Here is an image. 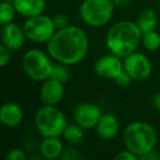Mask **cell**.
Returning <instances> with one entry per match:
<instances>
[{
	"instance_id": "5",
	"label": "cell",
	"mask_w": 160,
	"mask_h": 160,
	"mask_svg": "<svg viewBox=\"0 0 160 160\" xmlns=\"http://www.w3.org/2000/svg\"><path fill=\"white\" fill-rule=\"evenodd\" d=\"M53 58L48 53L38 48H32L22 58V68L24 73L34 81L43 82L51 78L53 70Z\"/></svg>"
},
{
	"instance_id": "9",
	"label": "cell",
	"mask_w": 160,
	"mask_h": 160,
	"mask_svg": "<svg viewBox=\"0 0 160 160\" xmlns=\"http://www.w3.org/2000/svg\"><path fill=\"white\" fill-rule=\"evenodd\" d=\"M100 108L91 102L79 103L73 109V120L79 126L83 129L96 128L101 115H102Z\"/></svg>"
},
{
	"instance_id": "14",
	"label": "cell",
	"mask_w": 160,
	"mask_h": 160,
	"mask_svg": "<svg viewBox=\"0 0 160 160\" xmlns=\"http://www.w3.org/2000/svg\"><path fill=\"white\" fill-rule=\"evenodd\" d=\"M96 131L97 134L102 139H113L114 137L118 136V131H120V124H118V118L112 113L102 114L96 126Z\"/></svg>"
},
{
	"instance_id": "17",
	"label": "cell",
	"mask_w": 160,
	"mask_h": 160,
	"mask_svg": "<svg viewBox=\"0 0 160 160\" xmlns=\"http://www.w3.org/2000/svg\"><path fill=\"white\" fill-rule=\"evenodd\" d=\"M136 24L142 34L155 31L158 25V16L155 10L144 9L136 19Z\"/></svg>"
},
{
	"instance_id": "25",
	"label": "cell",
	"mask_w": 160,
	"mask_h": 160,
	"mask_svg": "<svg viewBox=\"0 0 160 160\" xmlns=\"http://www.w3.org/2000/svg\"><path fill=\"white\" fill-rule=\"evenodd\" d=\"M27 158V153L21 148H12L6 155L7 160H25Z\"/></svg>"
},
{
	"instance_id": "16",
	"label": "cell",
	"mask_w": 160,
	"mask_h": 160,
	"mask_svg": "<svg viewBox=\"0 0 160 160\" xmlns=\"http://www.w3.org/2000/svg\"><path fill=\"white\" fill-rule=\"evenodd\" d=\"M64 149L60 137H44L40 144V153L45 159H58L62 157Z\"/></svg>"
},
{
	"instance_id": "18",
	"label": "cell",
	"mask_w": 160,
	"mask_h": 160,
	"mask_svg": "<svg viewBox=\"0 0 160 160\" xmlns=\"http://www.w3.org/2000/svg\"><path fill=\"white\" fill-rule=\"evenodd\" d=\"M62 137L68 144L72 145V146H78L82 142L83 138H85V133H83V128L76 123V124H68L65 129Z\"/></svg>"
},
{
	"instance_id": "10",
	"label": "cell",
	"mask_w": 160,
	"mask_h": 160,
	"mask_svg": "<svg viewBox=\"0 0 160 160\" xmlns=\"http://www.w3.org/2000/svg\"><path fill=\"white\" fill-rule=\"evenodd\" d=\"M124 70V62L123 58L109 54L100 57L94 62V72L101 78L105 79H115L116 76Z\"/></svg>"
},
{
	"instance_id": "24",
	"label": "cell",
	"mask_w": 160,
	"mask_h": 160,
	"mask_svg": "<svg viewBox=\"0 0 160 160\" xmlns=\"http://www.w3.org/2000/svg\"><path fill=\"white\" fill-rule=\"evenodd\" d=\"M54 24H55L56 30H60L67 28L69 25V19L65 13H57L53 17Z\"/></svg>"
},
{
	"instance_id": "23",
	"label": "cell",
	"mask_w": 160,
	"mask_h": 160,
	"mask_svg": "<svg viewBox=\"0 0 160 160\" xmlns=\"http://www.w3.org/2000/svg\"><path fill=\"white\" fill-rule=\"evenodd\" d=\"M60 158H62V160H77V159H80V158H82V155L79 152V150H77V149L71 145L70 147L64 149V152H62Z\"/></svg>"
},
{
	"instance_id": "7",
	"label": "cell",
	"mask_w": 160,
	"mask_h": 160,
	"mask_svg": "<svg viewBox=\"0 0 160 160\" xmlns=\"http://www.w3.org/2000/svg\"><path fill=\"white\" fill-rule=\"evenodd\" d=\"M23 31L27 40L34 43H47L56 32L53 18L45 14L28 18L23 23Z\"/></svg>"
},
{
	"instance_id": "22",
	"label": "cell",
	"mask_w": 160,
	"mask_h": 160,
	"mask_svg": "<svg viewBox=\"0 0 160 160\" xmlns=\"http://www.w3.org/2000/svg\"><path fill=\"white\" fill-rule=\"evenodd\" d=\"M133 80L134 79L129 76L128 72H126L125 70H123L122 72H120L118 76H116V78L114 79V81H115V83L118 86L125 88V87H128V86L133 82Z\"/></svg>"
},
{
	"instance_id": "28",
	"label": "cell",
	"mask_w": 160,
	"mask_h": 160,
	"mask_svg": "<svg viewBox=\"0 0 160 160\" xmlns=\"http://www.w3.org/2000/svg\"><path fill=\"white\" fill-rule=\"evenodd\" d=\"M140 160H160V152L157 149H152L149 152L145 153L144 156L139 158Z\"/></svg>"
},
{
	"instance_id": "6",
	"label": "cell",
	"mask_w": 160,
	"mask_h": 160,
	"mask_svg": "<svg viewBox=\"0 0 160 160\" xmlns=\"http://www.w3.org/2000/svg\"><path fill=\"white\" fill-rule=\"evenodd\" d=\"M114 7L115 5L111 0H83L80 5L79 14L86 24L101 28L113 18Z\"/></svg>"
},
{
	"instance_id": "2",
	"label": "cell",
	"mask_w": 160,
	"mask_h": 160,
	"mask_svg": "<svg viewBox=\"0 0 160 160\" xmlns=\"http://www.w3.org/2000/svg\"><path fill=\"white\" fill-rule=\"evenodd\" d=\"M142 33L136 22L123 20L116 22L109 29L105 43L110 53L123 58L136 52L140 45Z\"/></svg>"
},
{
	"instance_id": "3",
	"label": "cell",
	"mask_w": 160,
	"mask_h": 160,
	"mask_svg": "<svg viewBox=\"0 0 160 160\" xmlns=\"http://www.w3.org/2000/svg\"><path fill=\"white\" fill-rule=\"evenodd\" d=\"M158 136L150 124L142 121L132 122L123 132V142L127 150L135 153L138 158L156 148Z\"/></svg>"
},
{
	"instance_id": "11",
	"label": "cell",
	"mask_w": 160,
	"mask_h": 160,
	"mask_svg": "<svg viewBox=\"0 0 160 160\" xmlns=\"http://www.w3.org/2000/svg\"><path fill=\"white\" fill-rule=\"evenodd\" d=\"M65 94L64 83L53 78L43 81L40 89V100L44 105H57Z\"/></svg>"
},
{
	"instance_id": "15",
	"label": "cell",
	"mask_w": 160,
	"mask_h": 160,
	"mask_svg": "<svg viewBox=\"0 0 160 160\" xmlns=\"http://www.w3.org/2000/svg\"><path fill=\"white\" fill-rule=\"evenodd\" d=\"M12 3L18 14L27 19L42 14L46 8V0H13Z\"/></svg>"
},
{
	"instance_id": "12",
	"label": "cell",
	"mask_w": 160,
	"mask_h": 160,
	"mask_svg": "<svg viewBox=\"0 0 160 160\" xmlns=\"http://www.w3.org/2000/svg\"><path fill=\"white\" fill-rule=\"evenodd\" d=\"M1 40L2 44L10 51H19L24 45L27 36L23 31V28L14 22H10L2 25Z\"/></svg>"
},
{
	"instance_id": "1",
	"label": "cell",
	"mask_w": 160,
	"mask_h": 160,
	"mask_svg": "<svg viewBox=\"0 0 160 160\" xmlns=\"http://www.w3.org/2000/svg\"><path fill=\"white\" fill-rule=\"evenodd\" d=\"M46 51L56 62L73 66L81 62L89 52V38L81 28L68 25L56 30L47 42Z\"/></svg>"
},
{
	"instance_id": "20",
	"label": "cell",
	"mask_w": 160,
	"mask_h": 160,
	"mask_svg": "<svg viewBox=\"0 0 160 160\" xmlns=\"http://www.w3.org/2000/svg\"><path fill=\"white\" fill-rule=\"evenodd\" d=\"M68 65L60 64V62H56L53 66V70H52L51 78L57 80L62 83H66L71 77V71L68 68Z\"/></svg>"
},
{
	"instance_id": "13",
	"label": "cell",
	"mask_w": 160,
	"mask_h": 160,
	"mask_svg": "<svg viewBox=\"0 0 160 160\" xmlns=\"http://www.w3.org/2000/svg\"><path fill=\"white\" fill-rule=\"evenodd\" d=\"M23 116V110L18 103L7 102L0 109V122L9 128L18 127L22 123Z\"/></svg>"
},
{
	"instance_id": "21",
	"label": "cell",
	"mask_w": 160,
	"mask_h": 160,
	"mask_svg": "<svg viewBox=\"0 0 160 160\" xmlns=\"http://www.w3.org/2000/svg\"><path fill=\"white\" fill-rule=\"evenodd\" d=\"M142 44L145 47V49L149 52H155L159 49L160 47V34L158 32L150 31L142 34Z\"/></svg>"
},
{
	"instance_id": "19",
	"label": "cell",
	"mask_w": 160,
	"mask_h": 160,
	"mask_svg": "<svg viewBox=\"0 0 160 160\" xmlns=\"http://www.w3.org/2000/svg\"><path fill=\"white\" fill-rule=\"evenodd\" d=\"M17 13L18 12H17L13 3L3 0L0 5V24L1 27L10 22H13Z\"/></svg>"
},
{
	"instance_id": "4",
	"label": "cell",
	"mask_w": 160,
	"mask_h": 160,
	"mask_svg": "<svg viewBox=\"0 0 160 160\" xmlns=\"http://www.w3.org/2000/svg\"><path fill=\"white\" fill-rule=\"evenodd\" d=\"M68 122L65 113L56 105H44L35 114V126L43 137H62Z\"/></svg>"
},
{
	"instance_id": "27",
	"label": "cell",
	"mask_w": 160,
	"mask_h": 160,
	"mask_svg": "<svg viewBox=\"0 0 160 160\" xmlns=\"http://www.w3.org/2000/svg\"><path fill=\"white\" fill-rule=\"evenodd\" d=\"M114 159L115 160H137L139 158L133 153L132 151L129 150H124V151H120L116 156H114Z\"/></svg>"
},
{
	"instance_id": "8",
	"label": "cell",
	"mask_w": 160,
	"mask_h": 160,
	"mask_svg": "<svg viewBox=\"0 0 160 160\" xmlns=\"http://www.w3.org/2000/svg\"><path fill=\"white\" fill-rule=\"evenodd\" d=\"M124 70L129 73L134 80H145L151 75L152 66L151 62L145 54L134 52L123 59Z\"/></svg>"
},
{
	"instance_id": "29",
	"label": "cell",
	"mask_w": 160,
	"mask_h": 160,
	"mask_svg": "<svg viewBox=\"0 0 160 160\" xmlns=\"http://www.w3.org/2000/svg\"><path fill=\"white\" fill-rule=\"evenodd\" d=\"M151 103H152V107L155 108L157 111L160 112V92H156V93L151 97Z\"/></svg>"
},
{
	"instance_id": "26",
	"label": "cell",
	"mask_w": 160,
	"mask_h": 160,
	"mask_svg": "<svg viewBox=\"0 0 160 160\" xmlns=\"http://www.w3.org/2000/svg\"><path fill=\"white\" fill-rule=\"evenodd\" d=\"M10 49L7 48L5 45L0 46V67L5 68L8 64H9L10 59H11V55H10Z\"/></svg>"
},
{
	"instance_id": "30",
	"label": "cell",
	"mask_w": 160,
	"mask_h": 160,
	"mask_svg": "<svg viewBox=\"0 0 160 160\" xmlns=\"http://www.w3.org/2000/svg\"><path fill=\"white\" fill-rule=\"evenodd\" d=\"M111 1L118 7H125L132 2V0H111Z\"/></svg>"
}]
</instances>
